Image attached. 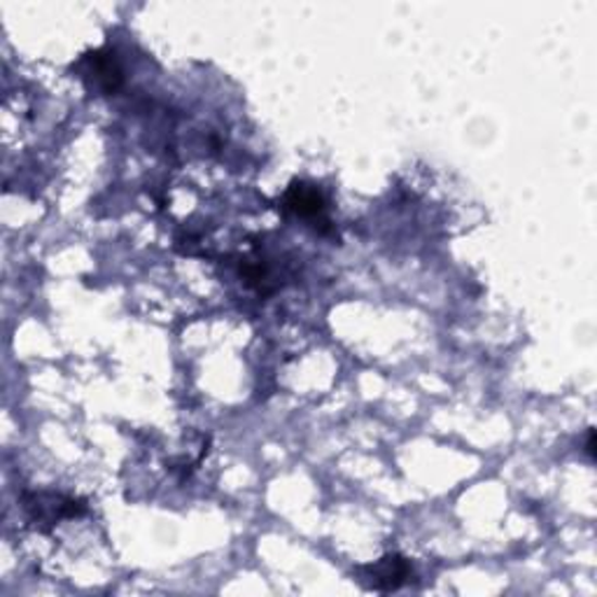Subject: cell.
Returning a JSON list of instances; mask_svg holds the SVG:
<instances>
[{"label":"cell","mask_w":597,"mask_h":597,"mask_svg":"<svg viewBox=\"0 0 597 597\" xmlns=\"http://www.w3.org/2000/svg\"><path fill=\"white\" fill-rule=\"evenodd\" d=\"M282 213L308 219V223H318L316 229L320 233H329V219H327V201L318 187H313L304 180H294L288 192L280 199Z\"/></svg>","instance_id":"cell-2"},{"label":"cell","mask_w":597,"mask_h":597,"mask_svg":"<svg viewBox=\"0 0 597 597\" xmlns=\"http://www.w3.org/2000/svg\"><path fill=\"white\" fill-rule=\"evenodd\" d=\"M586 453L590 455V458L595 455V432H593V430H588V444H586Z\"/></svg>","instance_id":"cell-5"},{"label":"cell","mask_w":597,"mask_h":597,"mask_svg":"<svg viewBox=\"0 0 597 597\" xmlns=\"http://www.w3.org/2000/svg\"><path fill=\"white\" fill-rule=\"evenodd\" d=\"M24 509L28 513V521L50 532L56 521L64 518H77L87 511V505L82 499H73L64 495L52 493H26L24 495Z\"/></svg>","instance_id":"cell-1"},{"label":"cell","mask_w":597,"mask_h":597,"mask_svg":"<svg viewBox=\"0 0 597 597\" xmlns=\"http://www.w3.org/2000/svg\"><path fill=\"white\" fill-rule=\"evenodd\" d=\"M85 75L93 80V87L101 89L103 93H113L122 87V68L117 64L115 54L110 50H97L89 52L82 59Z\"/></svg>","instance_id":"cell-4"},{"label":"cell","mask_w":597,"mask_h":597,"mask_svg":"<svg viewBox=\"0 0 597 597\" xmlns=\"http://www.w3.org/2000/svg\"><path fill=\"white\" fill-rule=\"evenodd\" d=\"M359 572H363V579L359 581H365L367 588L381 590V593L399 590L414 576L411 562H408L399 554H388L379 562L367 564V568H359Z\"/></svg>","instance_id":"cell-3"}]
</instances>
